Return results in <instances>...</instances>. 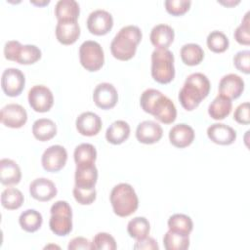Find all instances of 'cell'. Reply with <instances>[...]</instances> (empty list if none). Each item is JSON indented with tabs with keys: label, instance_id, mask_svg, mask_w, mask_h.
<instances>
[{
	"label": "cell",
	"instance_id": "1",
	"mask_svg": "<svg viewBox=\"0 0 250 250\" xmlns=\"http://www.w3.org/2000/svg\"><path fill=\"white\" fill-rule=\"evenodd\" d=\"M140 104L144 111L152 114L158 121L170 124L177 117V108L172 100L159 90L146 89L140 98Z\"/></svg>",
	"mask_w": 250,
	"mask_h": 250
},
{
	"label": "cell",
	"instance_id": "2",
	"mask_svg": "<svg viewBox=\"0 0 250 250\" xmlns=\"http://www.w3.org/2000/svg\"><path fill=\"white\" fill-rule=\"evenodd\" d=\"M210 88V81L205 74L201 72L189 74L179 92V101L182 106L188 111L193 110L208 96Z\"/></svg>",
	"mask_w": 250,
	"mask_h": 250
},
{
	"label": "cell",
	"instance_id": "3",
	"mask_svg": "<svg viewBox=\"0 0 250 250\" xmlns=\"http://www.w3.org/2000/svg\"><path fill=\"white\" fill-rule=\"evenodd\" d=\"M142 36V31L139 26L133 24L123 26L110 43L112 56L120 61L132 59L136 54L137 46L141 42Z\"/></svg>",
	"mask_w": 250,
	"mask_h": 250
},
{
	"label": "cell",
	"instance_id": "4",
	"mask_svg": "<svg viewBox=\"0 0 250 250\" xmlns=\"http://www.w3.org/2000/svg\"><path fill=\"white\" fill-rule=\"evenodd\" d=\"M110 203L114 213L119 217H128L139 206V199L134 188L127 183L113 187L110 192Z\"/></svg>",
	"mask_w": 250,
	"mask_h": 250
},
{
	"label": "cell",
	"instance_id": "5",
	"mask_svg": "<svg viewBox=\"0 0 250 250\" xmlns=\"http://www.w3.org/2000/svg\"><path fill=\"white\" fill-rule=\"evenodd\" d=\"M151 76L161 84L171 82L175 77L174 55L168 49H155L151 54Z\"/></svg>",
	"mask_w": 250,
	"mask_h": 250
},
{
	"label": "cell",
	"instance_id": "6",
	"mask_svg": "<svg viewBox=\"0 0 250 250\" xmlns=\"http://www.w3.org/2000/svg\"><path fill=\"white\" fill-rule=\"evenodd\" d=\"M51 218L49 227L51 230L59 235H67L72 230V210L68 202L64 200L56 201L50 209Z\"/></svg>",
	"mask_w": 250,
	"mask_h": 250
},
{
	"label": "cell",
	"instance_id": "7",
	"mask_svg": "<svg viewBox=\"0 0 250 250\" xmlns=\"http://www.w3.org/2000/svg\"><path fill=\"white\" fill-rule=\"evenodd\" d=\"M4 56L21 64H31L40 60L41 50L35 45H21L17 40H10L5 43Z\"/></svg>",
	"mask_w": 250,
	"mask_h": 250
},
{
	"label": "cell",
	"instance_id": "8",
	"mask_svg": "<svg viewBox=\"0 0 250 250\" xmlns=\"http://www.w3.org/2000/svg\"><path fill=\"white\" fill-rule=\"evenodd\" d=\"M79 59L80 63L86 70L97 71L104 62V50L97 41L86 40L80 45Z\"/></svg>",
	"mask_w": 250,
	"mask_h": 250
},
{
	"label": "cell",
	"instance_id": "9",
	"mask_svg": "<svg viewBox=\"0 0 250 250\" xmlns=\"http://www.w3.org/2000/svg\"><path fill=\"white\" fill-rule=\"evenodd\" d=\"M28 103L37 112L49 111L54 104L52 91L45 85H34L28 91Z\"/></svg>",
	"mask_w": 250,
	"mask_h": 250
},
{
	"label": "cell",
	"instance_id": "10",
	"mask_svg": "<svg viewBox=\"0 0 250 250\" xmlns=\"http://www.w3.org/2000/svg\"><path fill=\"white\" fill-rule=\"evenodd\" d=\"M25 84L24 74L19 68L9 67L6 68L1 77V87L3 92L9 97L19 96Z\"/></svg>",
	"mask_w": 250,
	"mask_h": 250
},
{
	"label": "cell",
	"instance_id": "11",
	"mask_svg": "<svg viewBox=\"0 0 250 250\" xmlns=\"http://www.w3.org/2000/svg\"><path fill=\"white\" fill-rule=\"evenodd\" d=\"M67 160L66 149L60 145L47 147L41 157L43 168L48 172H58L62 169Z\"/></svg>",
	"mask_w": 250,
	"mask_h": 250
},
{
	"label": "cell",
	"instance_id": "12",
	"mask_svg": "<svg viewBox=\"0 0 250 250\" xmlns=\"http://www.w3.org/2000/svg\"><path fill=\"white\" fill-rule=\"evenodd\" d=\"M86 23L92 34L104 35L112 28L113 18L109 12L98 9L90 13Z\"/></svg>",
	"mask_w": 250,
	"mask_h": 250
},
{
	"label": "cell",
	"instance_id": "13",
	"mask_svg": "<svg viewBox=\"0 0 250 250\" xmlns=\"http://www.w3.org/2000/svg\"><path fill=\"white\" fill-rule=\"evenodd\" d=\"M0 119L7 127L21 128L27 121V112L25 108L19 104H9L2 107Z\"/></svg>",
	"mask_w": 250,
	"mask_h": 250
},
{
	"label": "cell",
	"instance_id": "14",
	"mask_svg": "<svg viewBox=\"0 0 250 250\" xmlns=\"http://www.w3.org/2000/svg\"><path fill=\"white\" fill-rule=\"evenodd\" d=\"M93 100L96 105L102 109L112 108L118 101L117 90L111 83H100L94 89Z\"/></svg>",
	"mask_w": 250,
	"mask_h": 250
},
{
	"label": "cell",
	"instance_id": "15",
	"mask_svg": "<svg viewBox=\"0 0 250 250\" xmlns=\"http://www.w3.org/2000/svg\"><path fill=\"white\" fill-rule=\"evenodd\" d=\"M163 135L162 127L153 120L141 122L136 129V138L140 143L150 145L157 143Z\"/></svg>",
	"mask_w": 250,
	"mask_h": 250
},
{
	"label": "cell",
	"instance_id": "16",
	"mask_svg": "<svg viewBox=\"0 0 250 250\" xmlns=\"http://www.w3.org/2000/svg\"><path fill=\"white\" fill-rule=\"evenodd\" d=\"M76 129L78 133L83 136L91 137L97 135L102 128L101 117L92 111H85L78 115L75 121Z\"/></svg>",
	"mask_w": 250,
	"mask_h": 250
},
{
	"label": "cell",
	"instance_id": "17",
	"mask_svg": "<svg viewBox=\"0 0 250 250\" xmlns=\"http://www.w3.org/2000/svg\"><path fill=\"white\" fill-rule=\"evenodd\" d=\"M243 90L244 81L235 73H229L223 76L219 82V93L229 100L240 97Z\"/></svg>",
	"mask_w": 250,
	"mask_h": 250
},
{
	"label": "cell",
	"instance_id": "18",
	"mask_svg": "<svg viewBox=\"0 0 250 250\" xmlns=\"http://www.w3.org/2000/svg\"><path fill=\"white\" fill-rule=\"evenodd\" d=\"M30 195L38 201H49L57 194L56 185L47 178H37L29 185Z\"/></svg>",
	"mask_w": 250,
	"mask_h": 250
},
{
	"label": "cell",
	"instance_id": "19",
	"mask_svg": "<svg viewBox=\"0 0 250 250\" xmlns=\"http://www.w3.org/2000/svg\"><path fill=\"white\" fill-rule=\"evenodd\" d=\"M208 138L218 145H230L236 139L235 130L224 123H214L207 128Z\"/></svg>",
	"mask_w": 250,
	"mask_h": 250
},
{
	"label": "cell",
	"instance_id": "20",
	"mask_svg": "<svg viewBox=\"0 0 250 250\" xmlns=\"http://www.w3.org/2000/svg\"><path fill=\"white\" fill-rule=\"evenodd\" d=\"M80 36V26L77 21H60L56 26V37L63 45L76 42Z\"/></svg>",
	"mask_w": 250,
	"mask_h": 250
},
{
	"label": "cell",
	"instance_id": "21",
	"mask_svg": "<svg viewBox=\"0 0 250 250\" xmlns=\"http://www.w3.org/2000/svg\"><path fill=\"white\" fill-rule=\"evenodd\" d=\"M170 143L176 147H186L194 140V131L192 127L185 123L174 125L169 131Z\"/></svg>",
	"mask_w": 250,
	"mask_h": 250
},
{
	"label": "cell",
	"instance_id": "22",
	"mask_svg": "<svg viewBox=\"0 0 250 250\" xmlns=\"http://www.w3.org/2000/svg\"><path fill=\"white\" fill-rule=\"evenodd\" d=\"M175 37L174 29L165 23H159L152 27L149 35L151 44L156 49H168Z\"/></svg>",
	"mask_w": 250,
	"mask_h": 250
},
{
	"label": "cell",
	"instance_id": "23",
	"mask_svg": "<svg viewBox=\"0 0 250 250\" xmlns=\"http://www.w3.org/2000/svg\"><path fill=\"white\" fill-rule=\"evenodd\" d=\"M21 178L20 166L12 159L2 158L0 160V182L5 186L17 185Z\"/></svg>",
	"mask_w": 250,
	"mask_h": 250
},
{
	"label": "cell",
	"instance_id": "24",
	"mask_svg": "<svg viewBox=\"0 0 250 250\" xmlns=\"http://www.w3.org/2000/svg\"><path fill=\"white\" fill-rule=\"evenodd\" d=\"M130 135V126L124 120L112 122L105 131V139L112 145H120L125 142Z\"/></svg>",
	"mask_w": 250,
	"mask_h": 250
},
{
	"label": "cell",
	"instance_id": "25",
	"mask_svg": "<svg viewBox=\"0 0 250 250\" xmlns=\"http://www.w3.org/2000/svg\"><path fill=\"white\" fill-rule=\"evenodd\" d=\"M80 13L75 0H59L55 6V16L60 21H77Z\"/></svg>",
	"mask_w": 250,
	"mask_h": 250
},
{
	"label": "cell",
	"instance_id": "26",
	"mask_svg": "<svg viewBox=\"0 0 250 250\" xmlns=\"http://www.w3.org/2000/svg\"><path fill=\"white\" fill-rule=\"evenodd\" d=\"M98 180V169L95 164L76 166L75 186L81 188H95Z\"/></svg>",
	"mask_w": 250,
	"mask_h": 250
},
{
	"label": "cell",
	"instance_id": "27",
	"mask_svg": "<svg viewBox=\"0 0 250 250\" xmlns=\"http://www.w3.org/2000/svg\"><path fill=\"white\" fill-rule=\"evenodd\" d=\"M32 134L35 139L41 142L49 141L56 136L57 125L49 118L37 119L32 125Z\"/></svg>",
	"mask_w": 250,
	"mask_h": 250
},
{
	"label": "cell",
	"instance_id": "28",
	"mask_svg": "<svg viewBox=\"0 0 250 250\" xmlns=\"http://www.w3.org/2000/svg\"><path fill=\"white\" fill-rule=\"evenodd\" d=\"M231 107V100L219 94L209 104L208 113L213 119L222 120L230 113Z\"/></svg>",
	"mask_w": 250,
	"mask_h": 250
},
{
	"label": "cell",
	"instance_id": "29",
	"mask_svg": "<svg viewBox=\"0 0 250 250\" xmlns=\"http://www.w3.org/2000/svg\"><path fill=\"white\" fill-rule=\"evenodd\" d=\"M73 156L76 166L92 165L95 164L97 158V150L92 144L83 143L75 147Z\"/></svg>",
	"mask_w": 250,
	"mask_h": 250
},
{
	"label": "cell",
	"instance_id": "30",
	"mask_svg": "<svg viewBox=\"0 0 250 250\" xmlns=\"http://www.w3.org/2000/svg\"><path fill=\"white\" fill-rule=\"evenodd\" d=\"M19 223L23 230L27 232H34L41 228L43 218L40 212L34 209H27L20 215Z\"/></svg>",
	"mask_w": 250,
	"mask_h": 250
},
{
	"label": "cell",
	"instance_id": "31",
	"mask_svg": "<svg viewBox=\"0 0 250 250\" xmlns=\"http://www.w3.org/2000/svg\"><path fill=\"white\" fill-rule=\"evenodd\" d=\"M180 55L184 63L188 65H196L202 62L204 51L201 46L196 43H188L181 48Z\"/></svg>",
	"mask_w": 250,
	"mask_h": 250
},
{
	"label": "cell",
	"instance_id": "32",
	"mask_svg": "<svg viewBox=\"0 0 250 250\" xmlns=\"http://www.w3.org/2000/svg\"><path fill=\"white\" fill-rule=\"evenodd\" d=\"M163 244L166 250H186L189 247V236L169 229L164 234Z\"/></svg>",
	"mask_w": 250,
	"mask_h": 250
},
{
	"label": "cell",
	"instance_id": "33",
	"mask_svg": "<svg viewBox=\"0 0 250 250\" xmlns=\"http://www.w3.org/2000/svg\"><path fill=\"white\" fill-rule=\"evenodd\" d=\"M167 224L170 230L183 233V234H188V235H189V233L193 229V223L190 217L181 213L172 215L168 219Z\"/></svg>",
	"mask_w": 250,
	"mask_h": 250
},
{
	"label": "cell",
	"instance_id": "34",
	"mask_svg": "<svg viewBox=\"0 0 250 250\" xmlns=\"http://www.w3.org/2000/svg\"><path fill=\"white\" fill-rule=\"evenodd\" d=\"M150 230V225L145 217H135L129 221L127 225V231L133 238L142 239L148 235Z\"/></svg>",
	"mask_w": 250,
	"mask_h": 250
},
{
	"label": "cell",
	"instance_id": "35",
	"mask_svg": "<svg viewBox=\"0 0 250 250\" xmlns=\"http://www.w3.org/2000/svg\"><path fill=\"white\" fill-rule=\"evenodd\" d=\"M24 197L21 191L15 188H5L1 193V204L8 210L20 208L23 203Z\"/></svg>",
	"mask_w": 250,
	"mask_h": 250
},
{
	"label": "cell",
	"instance_id": "36",
	"mask_svg": "<svg viewBox=\"0 0 250 250\" xmlns=\"http://www.w3.org/2000/svg\"><path fill=\"white\" fill-rule=\"evenodd\" d=\"M206 43L209 50L214 53H223L229 48V41L227 35L219 30L211 31L207 36Z\"/></svg>",
	"mask_w": 250,
	"mask_h": 250
},
{
	"label": "cell",
	"instance_id": "37",
	"mask_svg": "<svg viewBox=\"0 0 250 250\" xmlns=\"http://www.w3.org/2000/svg\"><path fill=\"white\" fill-rule=\"evenodd\" d=\"M92 246L96 250H115L117 248L114 237L107 232L97 233L93 238Z\"/></svg>",
	"mask_w": 250,
	"mask_h": 250
},
{
	"label": "cell",
	"instance_id": "38",
	"mask_svg": "<svg viewBox=\"0 0 250 250\" xmlns=\"http://www.w3.org/2000/svg\"><path fill=\"white\" fill-rule=\"evenodd\" d=\"M72 192L75 200L82 205L92 204L95 201L97 195L95 188H81L74 186Z\"/></svg>",
	"mask_w": 250,
	"mask_h": 250
},
{
	"label": "cell",
	"instance_id": "39",
	"mask_svg": "<svg viewBox=\"0 0 250 250\" xmlns=\"http://www.w3.org/2000/svg\"><path fill=\"white\" fill-rule=\"evenodd\" d=\"M249 12H247L241 23L235 28L233 36L234 39L241 45L250 44V25H249Z\"/></svg>",
	"mask_w": 250,
	"mask_h": 250
},
{
	"label": "cell",
	"instance_id": "40",
	"mask_svg": "<svg viewBox=\"0 0 250 250\" xmlns=\"http://www.w3.org/2000/svg\"><path fill=\"white\" fill-rule=\"evenodd\" d=\"M166 11L173 16H181L188 11L191 1L189 0H166L164 2Z\"/></svg>",
	"mask_w": 250,
	"mask_h": 250
},
{
	"label": "cell",
	"instance_id": "41",
	"mask_svg": "<svg viewBox=\"0 0 250 250\" xmlns=\"http://www.w3.org/2000/svg\"><path fill=\"white\" fill-rule=\"evenodd\" d=\"M233 64L239 71L248 74L250 71V51L243 50L237 52L233 57Z\"/></svg>",
	"mask_w": 250,
	"mask_h": 250
},
{
	"label": "cell",
	"instance_id": "42",
	"mask_svg": "<svg viewBox=\"0 0 250 250\" xmlns=\"http://www.w3.org/2000/svg\"><path fill=\"white\" fill-rule=\"evenodd\" d=\"M233 119L240 123L247 125L250 122V117H249V103L245 102L240 104L234 110L233 113Z\"/></svg>",
	"mask_w": 250,
	"mask_h": 250
},
{
	"label": "cell",
	"instance_id": "43",
	"mask_svg": "<svg viewBox=\"0 0 250 250\" xmlns=\"http://www.w3.org/2000/svg\"><path fill=\"white\" fill-rule=\"evenodd\" d=\"M68 250H77V249H83V250H88V249H93L92 242H90L89 239L83 237V236H77L72 238L67 246Z\"/></svg>",
	"mask_w": 250,
	"mask_h": 250
},
{
	"label": "cell",
	"instance_id": "44",
	"mask_svg": "<svg viewBox=\"0 0 250 250\" xmlns=\"http://www.w3.org/2000/svg\"><path fill=\"white\" fill-rule=\"evenodd\" d=\"M134 249H146V250H158L159 246L156 240L152 237L146 236L142 239H137L134 244Z\"/></svg>",
	"mask_w": 250,
	"mask_h": 250
},
{
	"label": "cell",
	"instance_id": "45",
	"mask_svg": "<svg viewBox=\"0 0 250 250\" xmlns=\"http://www.w3.org/2000/svg\"><path fill=\"white\" fill-rule=\"evenodd\" d=\"M30 3L34 4V5H37V6H44V5H47L50 3L49 0H44V1H34V0H30Z\"/></svg>",
	"mask_w": 250,
	"mask_h": 250
},
{
	"label": "cell",
	"instance_id": "46",
	"mask_svg": "<svg viewBox=\"0 0 250 250\" xmlns=\"http://www.w3.org/2000/svg\"><path fill=\"white\" fill-rule=\"evenodd\" d=\"M218 2H220L221 4H224V5H227V6H233V5H235V4H238L239 3V0H237V1H229V2H224V1H218Z\"/></svg>",
	"mask_w": 250,
	"mask_h": 250
}]
</instances>
